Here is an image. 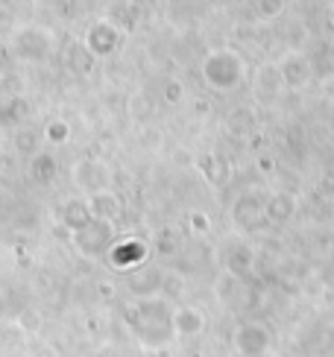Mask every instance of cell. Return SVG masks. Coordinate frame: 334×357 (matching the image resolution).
Returning <instances> with one entry per match:
<instances>
[{"instance_id":"1","label":"cell","mask_w":334,"mask_h":357,"mask_svg":"<svg viewBox=\"0 0 334 357\" xmlns=\"http://www.w3.org/2000/svg\"><path fill=\"white\" fill-rule=\"evenodd\" d=\"M48 138H50V141H62V138H65V126H62V123H53V126L48 129Z\"/></svg>"}]
</instances>
